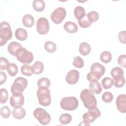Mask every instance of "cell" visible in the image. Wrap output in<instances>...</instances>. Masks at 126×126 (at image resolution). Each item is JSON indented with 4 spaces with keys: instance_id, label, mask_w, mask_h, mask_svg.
Segmentation results:
<instances>
[{
    "instance_id": "20",
    "label": "cell",
    "mask_w": 126,
    "mask_h": 126,
    "mask_svg": "<svg viewBox=\"0 0 126 126\" xmlns=\"http://www.w3.org/2000/svg\"><path fill=\"white\" fill-rule=\"evenodd\" d=\"M89 88L94 94H99L102 91V87L97 81L90 82L89 83Z\"/></svg>"
},
{
    "instance_id": "21",
    "label": "cell",
    "mask_w": 126,
    "mask_h": 126,
    "mask_svg": "<svg viewBox=\"0 0 126 126\" xmlns=\"http://www.w3.org/2000/svg\"><path fill=\"white\" fill-rule=\"evenodd\" d=\"M32 7L37 12H41L45 8V3L42 0H34L32 2Z\"/></svg>"
},
{
    "instance_id": "23",
    "label": "cell",
    "mask_w": 126,
    "mask_h": 126,
    "mask_svg": "<svg viewBox=\"0 0 126 126\" xmlns=\"http://www.w3.org/2000/svg\"><path fill=\"white\" fill-rule=\"evenodd\" d=\"M111 75L113 79L121 78L124 77V72L122 68L119 67H115L111 70Z\"/></svg>"
},
{
    "instance_id": "32",
    "label": "cell",
    "mask_w": 126,
    "mask_h": 126,
    "mask_svg": "<svg viewBox=\"0 0 126 126\" xmlns=\"http://www.w3.org/2000/svg\"><path fill=\"white\" fill-rule=\"evenodd\" d=\"M59 121L61 124L63 125L68 124L72 121V116L68 113L63 114L60 116Z\"/></svg>"
},
{
    "instance_id": "8",
    "label": "cell",
    "mask_w": 126,
    "mask_h": 126,
    "mask_svg": "<svg viewBox=\"0 0 126 126\" xmlns=\"http://www.w3.org/2000/svg\"><path fill=\"white\" fill-rule=\"evenodd\" d=\"M66 15L65 9L62 7H58L53 11L51 15V19L53 23L56 24H61Z\"/></svg>"
},
{
    "instance_id": "29",
    "label": "cell",
    "mask_w": 126,
    "mask_h": 126,
    "mask_svg": "<svg viewBox=\"0 0 126 126\" xmlns=\"http://www.w3.org/2000/svg\"><path fill=\"white\" fill-rule=\"evenodd\" d=\"M22 73L27 76H30L33 73L32 67L28 64H25L23 65L21 68Z\"/></svg>"
},
{
    "instance_id": "13",
    "label": "cell",
    "mask_w": 126,
    "mask_h": 126,
    "mask_svg": "<svg viewBox=\"0 0 126 126\" xmlns=\"http://www.w3.org/2000/svg\"><path fill=\"white\" fill-rule=\"evenodd\" d=\"M116 104L118 110L122 113L126 112V96L125 94L119 95L116 100Z\"/></svg>"
},
{
    "instance_id": "6",
    "label": "cell",
    "mask_w": 126,
    "mask_h": 126,
    "mask_svg": "<svg viewBox=\"0 0 126 126\" xmlns=\"http://www.w3.org/2000/svg\"><path fill=\"white\" fill-rule=\"evenodd\" d=\"M62 109L67 111H73L78 106V101L75 96H68L63 98L60 101Z\"/></svg>"
},
{
    "instance_id": "36",
    "label": "cell",
    "mask_w": 126,
    "mask_h": 126,
    "mask_svg": "<svg viewBox=\"0 0 126 126\" xmlns=\"http://www.w3.org/2000/svg\"><path fill=\"white\" fill-rule=\"evenodd\" d=\"M72 64L77 68H82L84 65V61L81 57L77 56L74 58V61L72 63Z\"/></svg>"
},
{
    "instance_id": "45",
    "label": "cell",
    "mask_w": 126,
    "mask_h": 126,
    "mask_svg": "<svg viewBox=\"0 0 126 126\" xmlns=\"http://www.w3.org/2000/svg\"><path fill=\"white\" fill-rule=\"evenodd\" d=\"M79 125H83V126H90V123L84 120L83 122H82Z\"/></svg>"
},
{
    "instance_id": "24",
    "label": "cell",
    "mask_w": 126,
    "mask_h": 126,
    "mask_svg": "<svg viewBox=\"0 0 126 126\" xmlns=\"http://www.w3.org/2000/svg\"><path fill=\"white\" fill-rule=\"evenodd\" d=\"M102 75L96 71H91L89 72L87 75V79L90 82H94L97 81L100 79Z\"/></svg>"
},
{
    "instance_id": "26",
    "label": "cell",
    "mask_w": 126,
    "mask_h": 126,
    "mask_svg": "<svg viewBox=\"0 0 126 126\" xmlns=\"http://www.w3.org/2000/svg\"><path fill=\"white\" fill-rule=\"evenodd\" d=\"M91 71L97 72L103 75L105 72V68L99 63H94L91 65Z\"/></svg>"
},
{
    "instance_id": "30",
    "label": "cell",
    "mask_w": 126,
    "mask_h": 126,
    "mask_svg": "<svg viewBox=\"0 0 126 126\" xmlns=\"http://www.w3.org/2000/svg\"><path fill=\"white\" fill-rule=\"evenodd\" d=\"M44 49L48 53H54L57 50L56 44L51 41H47L44 44Z\"/></svg>"
},
{
    "instance_id": "18",
    "label": "cell",
    "mask_w": 126,
    "mask_h": 126,
    "mask_svg": "<svg viewBox=\"0 0 126 126\" xmlns=\"http://www.w3.org/2000/svg\"><path fill=\"white\" fill-rule=\"evenodd\" d=\"M22 23L27 28L32 27L34 24V19L32 16L30 14H26L22 18Z\"/></svg>"
},
{
    "instance_id": "35",
    "label": "cell",
    "mask_w": 126,
    "mask_h": 126,
    "mask_svg": "<svg viewBox=\"0 0 126 126\" xmlns=\"http://www.w3.org/2000/svg\"><path fill=\"white\" fill-rule=\"evenodd\" d=\"M102 100L105 103H110L113 99V95L110 92H104L102 95Z\"/></svg>"
},
{
    "instance_id": "37",
    "label": "cell",
    "mask_w": 126,
    "mask_h": 126,
    "mask_svg": "<svg viewBox=\"0 0 126 126\" xmlns=\"http://www.w3.org/2000/svg\"><path fill=\"white\" fill-rule=\"evenodd\" d=\"M78 23L81 28L84 29L88 28L92 25V23H90L87 19V14H86L85 16L82 19L78 20Z\"/></svg>"
},
{
    "instance_id": "31",
    "label": "cell",
    "mask_w": 126,
    "mask_h": 126,
    "mask_svg": "<svg viewBox=\"0 0 126 126\" xmlns=\"http://www.w3.org/2000/svg\"><path fill=\"white\" fill-rule=\"evenodd\" d=\"M7 72L10 76H15L18 72L17 65L14 63H10L7 67Z\"/></svg>"
},
{
    "instance_id": "3",
    "label": "cell",
    "mask_w": 126,
    "mask_h": 126,
    "mask_svg": "<svg viewBox=\"0 0 126 126\" xmlns=\"http://www.w3.org/2000/svg\"><path fill=\"white\" fill-rule=\"evenodd\" d=\"M15 56L16 57L18 61L22 63L29 64L31 63L33 60L32 53L22 47L18 49Z\"/></svg>"
},
{
    "instance_id": "9",
    "label": "cell",
    "mask_w": 126,
    "mask_h": 126,
    "mask_svg": "<svg viewBox=\"0 0 126 126\" xmlns=\"http://www.w3.org/2000/svg\"><path fill=\"white\" fill-rule=\"evenodd\" d=\"M50 30L48 20L45 17L39 18L36 22V30L40 34H46Z\"/></svg>"
},
{
    "instance_id": "1",
    "label": "cell",
    "mask_w": 126,
    "mask_h": 126,
    "mask_svg": "<svg viewBox=\"0 0 126 126\" xmlns=\"http://www.w3.org/2000/svg\"><path fill=\"white\" fill-rule=\"evenodd\" d=\"M80 98L84 106L88 109H93L96 107L97 101L94 93L88 89H84L80 93Z\"/></svg>"
},
{
    "instance_id": "11",
    "label": "cell",
    "mask_w": 126,
    "mask_h": 126,
    "mask_svg": "<svg viewBox=\"0 0 126 126\" xmlns=\"http://www.w3.org/2000/svg\"><path fill=\"white\" fill-rule=\"evenodd\" d=\"M24 96L23 94H12L10 98V103L13 108H19L22 107L24 103Z\"/></svg>"
},
{
    "instance_id": "38",
    "label": "cell",
    "mask_w": 126,
    "mask_h": 126,
    "mask_svg": "<svg viewBox=\"0 0 126 126\" xmlns=\"http://www.w3.org/2000/svg\"><path fill=\"white\" fill-rule=\"evenodd\" d=\"M0 102L1 104L5 103L8 98V93L5 88H1L0 90Z\"/></svg>"
},
{
    "instance_id": "10",
    "label": "cell",
    "mask_w": 126,
    "mask_h": 126,
    "mask_svg": "<svg viewBox=\"0 0 126 126\" xmlns=\"http://www.w3.org/2000/svg\"><path fill=\"white\" fill-rule=\"evenodd\" d=\"M101 115V112L96 107L93 109H88V111L84 114L83 119L89 123H93L97 118Z\"/></svg>"
},
{
    "instance_id": "27",
    "label": "cell",
    "mask_w": 126,
    "mask_h": 126,
    "mask_svg": "<svg viewBox=\"0 0 126 126\" xmlns=\"http://www.w3.org/2000/svg\"><path fill=\"white\" fill-rule=\"evenodd\" d=\"M37 86L38 88H47L48 89L50 86V80L45 77L40 78L37 81Z\"/></svg>"
},
{
    "instance_id": "42",
    "label": "cell",
    "mask_w": 126,
    "mask_h": 126,
    "mask_svg": "<svg viewBox=\"0 0 126 126\" xmlns=\"http://www.w3.org/2000/svg\"><path fill=\"white\" fill-rule=\"evenodd\" d=\"M118 63L121 66L125 68L126 67V55L123 54L120 55L117 59Z\"/></svg>"
},
{
    "instance_id": "4",
    "label": "cell",
    "mask_w": 126,
    "mask_h": 126,
    "mask_svg": "<svg viewBox=\"0 0 126 126\" xmlns=\"http://www.w3.org/2000/svg\"><path fill=\"white\" fill-rule=\"evenodd\" d=\"M39 103L43 106H49L51 102L50 91L47 88H38L36 92Z\"/></svg>"
},
{
    "instance_id": "12",
    "label": "cell",
    "mask_w": 126,
    "mask_h": 126,
    "mask_svg": "<svg viewBox=\"0 0 126 126\" xmlns=\"http://www.w3.org/2000/svg\"><path fill=\"white\" fill-rule=\"evenodd\" d=\"M79 79V72L75 69L70 70L65 76L66 82L70 85H74L77 83Z\"/></svg>"
},
{
    "instance_id": "17",
    "label": "cell",
    "mask_w": 126,
    "mask_h": 126,
    "mask_svg": "<svg viewBox=\"0 0 126 126\" xmlns=\"http://www.w3.org/2000/svg\"><path fill=\"white\" fill-rule=\"evenodd\" d=\"M79 51L82 55L84 56H87L91 51V47L90 45L86 42H82L79 45Z\"/></svg>"
},
{
    "instance_id": "5",
    "label": "cell",
    "mask_w": 126,
    "mask_h": 126,
    "mask_svg": "<svg viewBox=\"0 0 126 126\" xmlns=\"http://www.w3.org/2000/svg\"><path fill=\"white\" fill-rule=\"evenodd\" d=\"M28 86L27 80L22 77L16 78L11 87V92L12 94H23L24 90Z\"/></svg>"
},
{
    "instance_id": "22",
    "label": "cell",
    "mask_w": 126,
    "mask_h": 126,
    "mask_svg": "<svg viewBox=\"0 0 126 126\" xmlns=\"http://www.w3.org/2000/svg\"><path fill=\"white\" fill-rule=\"evenodd\" d=\"M22 46L19 43L15 41H13L10 43L8 45L7 50L8 52L11 55L13 56H15L17 51L19 48H20Z\"/></svg>"
},
{
    "instance_id": "44",
    "label": "cell",
    "mask_w": 126,
    "mask_h": 126,
    "mask_svg": "<svg viewBox=\"0 0 126 126\" xmlns=\"http://www.w3.org/2000/svg\"><path fill=\"white\" fill-rule=\"evenodd\" d=\"M6 78L7 76L6 74L4 72L1 71L0 72V85H2L4 83L6 80Z\"/></svg>"
},
{
    "instance_id": "2",
    "label": "cell",
    "mask_w": 126,
    "mask_h": 126,
    "mask_svg": "<svg viewBox=\"0 0 126 126\" xmlns=\"http://www.w3.org/2000/svg\"><path fill=\"white\" fill-rule=\"evenodd\" d=\"M12 37V32L9 24L6 21L1 22L0 24V45L3 46Z\"/></svg>"
},
{
    "instance_id": "14",
    "label": "cell",
    "mask_w": 126,
    "mask_h": 126,
    "mask_svg": "<svg viewBox=\"0 0 126 126\" xmlns=\"http://www.w3.org/2000/svg\"><path fill=\"white\" fill-rule=\"evenodd\" d=\"M63 28L66 32L70 33L76 32L78 29L77 25L74 22L71 21L65 22L63 25Z\"/></svg>"
},
{
    "instance_id": "19",
    "label": "cell",
    "mask_w": 126,
    "mask_h": 126,
    "mask_svg": "<svg viewBox=\"0 0 126 126\" xmlns=\"http://www.w3.org/2000/svg\"><path fill=\"white\" fill-rule=\"evenodd\" d=\"M74 15L78 20L82 19L86 15L85 9L81 6H76L74 9Z\"/></svg>"
},
{
    "instance_id": "16",
    "label": "cell",
    "mask_w": 126,
    "mask_h": 126,
    "mask_svg": "<svg viewBox=\"0 0 126 126\" xmlns=\"http://www.w3.org/2000/svg\"><path fill=\"white\" fill-rule=\"evenodd\" d=\"M15 37L20 41H24L28 37V32L27 31L23 28H18L15 31Z\"/></svg>"
},
{
    "instance_id": "39",
    "label": "cell",
    "mask_w": 126,
    "mask_h": 126,
    "mask_svg": "<svg viewBox=\"0 0 126 126\" xmlns=\"http://www.w3.org/2000/svg\"><path fill=\"white\" fill-rule=\"evenodd\" d=\"M11 111L7 106H2L0 109V115L4 119H7L10 116Z\"/></svg>"
},
{
    "instance_id": "25",
    "label": "cell",
    "mask_w": 126,
    "mask_h": 126,
    "mask_svg": "<svg viewBox=\"0 0 126 126\" xmlns=\"http://www.w3.org/2000/svg\"><path fill=\"white\" fill-rule=\"evenodd\" d=\"M33 73L35 74H39L41 73L44 70V64L40 61L35 62L32 66Z\"/></svg>"
},
{
    "instance_id": "7",
    "label": "cell",
    "mask_w": 126,
    "mask_h": 126,
    "mask_svg": "<svg viewBox=\"0 0 126 126\" xmlns=\"http://www.w3.org/2000/svg\"><path fill=\"white\" fill-rule=\"evenodd\" d=\"M34 117L42 125H47L51 121L50 114L43 108H37L33 111Z\"/></svg>"
},
{
    "instance_id": "41",
    "label": "cell",
    "mask_w": 126,
    "mask_h": 126,
    "mask_svg": "<svg viewBox=\"0 0 126 126\" xmlns=\"http://www.w3.org/2000/svg\"><path fill=\"white\" fill-rule=\"evenodd\" d=\"M113 85L116 88H122L125 84V78L124 77L121 78L113 79Z\"/></svg>"
},
{
    "instance_id": "33",
    "label": "cell",
    "mask_w": 126,
    "mask_h": 126,
    "mask_svg": "<svg viewBox=\"0 0 126 126\" xmlns=\"http://www.w3.org/2000/svg\"><path fill=\"white\" fill-rule=\"evenodd\" d=\"M87 17L88 21L92 23L96 22L99 19V14L97 12L95 11H92L89 12L87 14Z\"/></svg>"
},
{
    "instance_id": "43",
    "label": "cell",
    "mask_w": 126,
    "mask_h": 126,
    "mask_svg": "<svg viewBox=\"0 0 126 126\" xmlns=\"http://www.w3.org/2000/svg\"><path fill=\"white\" fill-rule=\"evenodd\" d=\"M118 37L119 41L121 43L123 44H126V31H122L118 33Z\"/></svg>"
},
{
    "instance_id": "15",
    "label": "cell",
    "mask_w": 126,
    "mask_h": 126,
    "mask_svg": "<svg viewBox=\"0 0 126 126\" xmlns=\"http://www.w3.org/2000/svg\"><path fill=\"white\" fill-rule=\"evenodd\" d=\"M12 114L13 117L16 119H22L26 116V112L24 108L20 107L17 108H14Z\"/></svg>"
},
{
    "instance_id": "28",
    "label": "cell",
    "mask_w": 126,
    "mask_h": 126,
    "mask_svg": "<svg viewBox=\"0 0 126 126\" xmlns=\"http://www.w3.org/2000/svg\"><path fill=\"white\" fill-rule=\"evenodd\" d=\"M100 59L102 63H108L112 60V54L108 51H104L101 53L100 55Z\"/></svg>"
},
{
    "instance_id": "34",
    "label": "cell",
    "mask_w": 126,
    "mask_h": 126,
    "mask_svg": "<svg viewBox=\"0 0 126 126\" xmlns=\"http://www.w3.org/2000/svg\"><path fill=\"white\" fill-rule=\"evenodd\" d=\"M101 84L104 89H108L113 85V80L110 77H104L101 81Z\"/></svg>"
},
{
    "instance_id": "40",
    "label": "cell",
    "mask_w": 126,
    "mask_h": 126,
    "mask_svg": "<svg viewBox=\"0 0 126 126\" xmlns=\"http://www.w3.org/2000/svg\"><path fill=\"white\" fill-rule=\"evenodd\" d=\"M10 63L9 61L5 57H0V69L1 70H6Z\"/></svg>"
}]
</instances>
